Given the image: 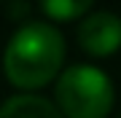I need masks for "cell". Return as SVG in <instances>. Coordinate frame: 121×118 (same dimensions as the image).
I'll list each match as a JSON object with an SVG mask.
<instances>
[{
	"label": "cell",
	"instance_id": "cell-1",
	"mask_svg": "<svg viewBox=\"0 0 121 118\" xmlns=\"http://www.w3.org/2000/svg\"><path fill=\"white\" fill-rule=\"evenodd\" d=\"M65 59V38L46 22H30L19 27L5 46L3 67L13 86L38 89L59 73Z\"/></svg>",
	"mask_w": 121,
	"mask_h": 118
},
{
	"label": "cell",
	"instance_id": "cell-4",
	"mask_svg": "<svg viewBox=\"0 0 121 118\" xmlns=\"http://www.w3.org/2000/svg\"><path fill=\"white\" fill-rule=\"evenodd\" d=\"M0 118H62V110L38 94H16L0 105Z\"/></svg>",
	"mask_w": 121,
	"mask_h": 118
},
{
	"label": "cell",
	"instance_id": "cell-5",
	"mask_svg": "<svg viewBox=\"0 0 121 118\" xmlns=\"http://www.w3.org/2000/svg\"><path fill=\"white\" fill-rule=\"evenodd\" d=\"M91 3H94V0H40V8H43L51 19L67 22V19L81 16Z\"/></svg>",
	"mask_w": 121,
	"mask_h": 118
},
{
	"label": "cell",
	"instance_id": "cell-2",
	"mask_svg": "<svg viewBox=\"0 0 121 118\" xmlns=\"http://www.w3.org/2000/svg\"><path fill=\"white\" fill-rule=\"evenodd\" d=\"M56 105L67 118H105L113 107V83L91 65H73L56 81Z\"/></svg>",
	"mask_w": 121,
	"mask_h": 118
},
{
	"label": "cell",
	"instance_id": "cell-3",
	"mask_svg": "<svg viewBox=\"0 0 121 118\" xmlns=\"http://www.w3.org/2000/svg\"><path fill=\"white\" fill-rule=\"evenodd\" d=\"M78 43L91 57H110L121 46V16L110 11H94L78 27Z\"/></svg>",
	"mask_w": 121,
	"mask_h": 118
}]
</instances>
